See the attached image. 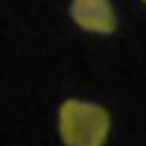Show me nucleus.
Segmentation results:
<instances>
[{"instance_id":"f257e3e1","label":"nucleus","mask_w":146,"mask_h":146,"mask_svg":"<svg viewBox=\"0 0 146 146\" xmlns=\"http://www.w3.org/2000/svg\"><path fill=\"white\" fill-rule=\"evenodd\" d=\"M110 115L98 103L64 100L59 105V139L64 146H105Z\"/></svg>"},{"instance_id":"f03ea898","label":"nucleus","mask_w":146,"mask_h":146,"mask_svg":"<svg viewBox=\"0 0 146 146\" xmlns=\"http://www.w3.org/2000/svg\"><path fill=\"white\" fill-rule=\"evenodd\" d=\"M69 13H72V21L90 33L110 36L118 28V15L110 0H72Z\"/></svg>"},{"instance_id":"7ed1b4c3","label":"nucleus","mask_w":146,"mask_h":146,"mask_svg":"<svg viewBox=\"0 0 146 146\" xmlns=\"http://www.w3.org/2000/svg\"><path fill=\"white\" fill-rule=\"evenodd\" d=\"M144 3H146V0H144Z\"/></svg>"}]
</instances>
